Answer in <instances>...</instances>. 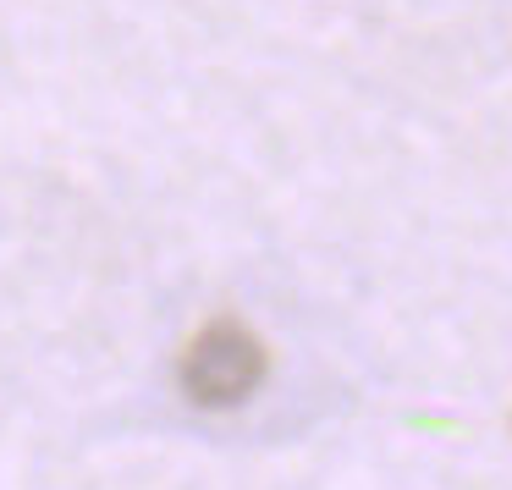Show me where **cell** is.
<instances>
[{"mask_svg":"<svg viewBox=\"0 0 512 490\" xmlns=\"http://www.w3.org/2000/svg\"><path fill=\"white\" fill-rule=\"evenodd\" d=\"M265 369H270V358L254 331H243L232 320H215L182 353V391L199 408H237V402H248L259 391Z\"/></svg>","mask_w":512,"mask_h":490,"instance_id":"6da1fadb","label":"cell"}]
</instances>
